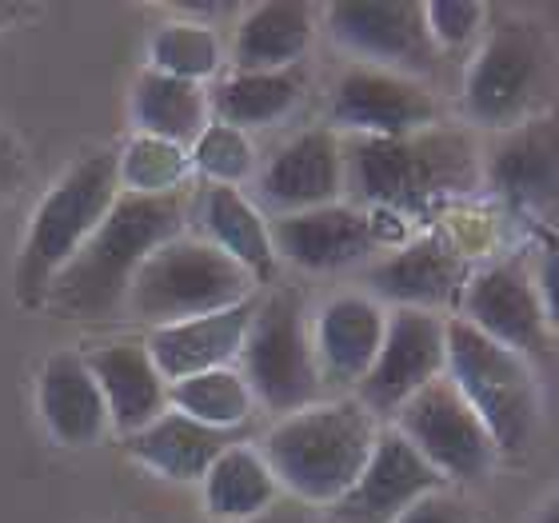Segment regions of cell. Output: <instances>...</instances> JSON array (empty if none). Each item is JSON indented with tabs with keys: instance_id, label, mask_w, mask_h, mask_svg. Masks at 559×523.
Masks as SVG:
<instances>
[{
	"instance_id": "cell-1",
	"label": "cell",
	"mask_w": 559,
	"mask_h": 523,
	"mask_svg": "<svg viewBox=\"0 0 559 523\" xmlns=\"http://www.w3.org/2000/svg\"><path fill=\"white\" fill-rule=\"evenodd\" d=\"M484 185L476 144L455 129H428L400 140L344 136V192L360 209L419 221L448 200L472 197Z\"/></svg>"
},
{
	"instance_id": "cell-2",
	"label": "cell",
	"mask_w": 559,
	"mask_h": 523,
	"mask_svg": "<svg viewBox=\"0 0 559 523\" xmlns=\"http://www.w3.org/2000/svg\"><path fill=\"white\" fill-rule=\"evenodd\" d=\"M192 197H129L120 192L93 240L52 280L45 308L64 320H108L124 312L140 264L160 245L188 233Z\"/></svg>"
},
{
	"instance_id": "cell-3",
	"label": "cell",
	"mask_w": 559,
	"mask_h": 523,
	"mask_svg": "<svg viewBox=\"0 0 559 523\" xmlns=\"http://www.w3.org/2000/svg\"><path fill=\"white\" fill-rule=\"evenodd\" d=\"M376 440L380 419L356 395H336L280 416L260 443V455L269 460L280 491H292L312 508H332L360 479Z\"/></svg>"
},
{
	"instance_id": "cell-4",
	"label": "cell",
	"mask_w": 559,
	"mask_h": 523,
	"mask_svg": "<svg viewBox=\"0 0 559 523\" xmlns=\"http://www.w3.org/2000/svg\"><path fill=\"white\" fill-rule=\"evenodd\" d=\"M120 197L117 148H93L76 156L36 200L21 252L12 264V288L24 308H45L52 280L72 264L100 228Z\"/></svg>"
},
{
	"instance_id": "cell-5",
	"label": "cell",
	"mask_w": 559,
	"mask_h": 523,
	"mask_svg": "<svg viewBox=\"0 0 559 523\" xmlns=\"http://www.w3.org/2000/svg\"><path fill=\"white\" fill-rule=\"evenodd\" d=\"M257 280L245 268L228 260L221 248H212L204 236H176L160 245L144 264L129 288L124 312L152 328L185 324L197 316L224 312L257 296Z\"/></svg>"
},
{
	"instance_id": "cell-6",
	"label": "cell",
	"mask_w": 559,
	"mask_h": 523,
	"mask_svg": "<svg viewBox=\"0 0 559 523\" xmlns=\"http://www.w3.org/2000/svg\"><path fill=\"white\" fill-rule=\"evenodd\" d=\"M236 368L252 388L257 407L272 416H292L300 407L328 400L312 348V320H308L300 292L272 288L269 296H257V312H252Z\"/></svg>"
},
{
	"instance_id": "cell-7",
	"label": "cell",
	"mask_w": 559,
	"mask_h": 523,
	"mask_svg": "<svg viewBox=\"0 0 559 523\" xmlns=\"http://www.w3.org/2000/svg\"><path fill=\"white\" fill-rule=\"evenodd\" d=\"M448 380L484 419L496 452H524L539 428V384L532 360L452 316L448 320Z\"/></svg>"
},
{
	"instance_id": "cell-8",
	"label": "cell",
	"mask_w": 559,
	"mask_h": 523,
	"mask_svg": "<svg viewBox=\"0 0 559 523\" xmlns=\"http://www.w3.org/2000/svg\"><path fill=\"white\" fill-rule=\"evenodd\" d=\"M551 40L527 21H503L476 45L464 72V117L476 129L515 132L536 120L551 84Z\"/></svg>"
},
{
	"instance_id": "cell-9",
	"label": "cell",
	"mask_w": 559,
	"mask_h": 523,
	"mask_svg": "<svg viewBox=\"0 0 559 523\" xmlns=\"http://www.w3.org/2000/svg\"><path fill=\"white\" fill-rule=\"evenodd\" d=\"M392 428L428 460L440 479L452 484H479L496 467V440L488 436L484 419L472 412L464 395L455 392L448 376L416 392L408 404L392 416Z\"/></svg>"
},
{
	"instance_id": "cell-10",
	"label": "cell",
	"mask_w": 559,
	"mask_h": 523,
	"mask_svg": "<svg viewBox=\"0 0 559 523\" xmlns=\"http://www.w3.org/2000/svg\"><path fill=\"white\" fill-rule=\"evenodd\" d=\"M324 24L328 36L368 69L400 72L412 81H428L440 69V48L431 45L419 0H340L324 9Z\"/></svg>"
},
{
	"instance_id": "cell-11",
	"label": "cell",
	"mask_w": 559,
	"mask_h": 523,
	"mask_svg": "<svg viewBox=\"0 0 559 523\" xmlns=\"http://www.w3.org/2000/svg\"><path fill=\"white\" fill-rule=\"evenodd\" d=\"M272 224V248L284 264L300 272H344L376 252H392L408 236L404 228H388L380 209H360V204H324L296 216H276Z\"/></svg>"
},
{
	"instance_id": "cell-12",
	"label": "cell",
	"mask_w": 559,
	"mask_h": 523,
	"mask_svg": "<svg viewBox=\"0 0 559 523\" xmlns=\"http://www.w3.org/2000/svg\"><path fill=\"white\" fill-rule=\"evenodd\" d=\"M440 124V100L424 81L352 64L328 93V129L360 140H400Z\"/></svg>"
},
{
	"instance_id": "cell-13",
	"label": "cell",
	"mask_w": 559,
	"mask_h": 523,
	"mask_svg": "<svg viewBox=\"0 0 559 523\" xmlns=\"http://www.w3.org/2000/svg\"><path fill=\"white\" fill-rule=\"evenodd\" d=\"M443 372H448V316L419 312V308H388L380 356L352 395L376 419H392L412 395L436 384Z\"/></svg>"
},
{
	"instance_id": "cell-14",
	"label": "cell",
	"mask_w": 559,
	"mask_h": 523,
	"mask_svg": "<svg viewBox=\"0 0 559 523\" xmlns=\"http://www.w3.org/2000/svg\"><path fill=\"white\" fill-rule=\"evenodd\" d=\"M460 320L527 360L551 352V328L536 288V268L520 257L496 260L467 276Z\"/></svg>"
},
{
	"instance_id": "cell-15",
	"label": "cell",
	"mask_w": 559,
	"mask_h": 523,
	"mask_svg": "<svg viewBox=\"0 0 559 523\" xmlns=\"http://www.w3.org/2000/svg\"><path fill=\"white\" fill-rule=\"evenodd\" d=\"M467 276L472 272H467L464 248L452 236L424 233L368 264L364 292L384 308H419V312L440 316L443 308H460Z\"/></svg>"
},
{
	"instance_id": "cell-16",
	"label": "cell",
	"mask_w": 559,
	"mask_h": 523,
	"mask_svg": "<svg viewBox=\"0 0 559 523\" xmlns=\"http://www.w3.org/2000/svg\"><path fill=\"white\" fill-rule=\"evenodd\" d=\"M344 197V136L328 124L304 129L284 140L257 173V209L276 216H296Z\"/></svg>"
},
{
	"instance_id": "cell-17",
	"label": "cell",
	"mask_w": 559,
	"mask_h": 523,
	"mask_svg": "<svg viewBox=\"0 0 559 523\" xmlns=\"http://www.w3.org/2000/svg\"><path fill=\"white\" fill-rule=\"evenodd\" d=\"M436 488H448L440 472L396 428H380L360 479L328 508V523H396Z\"/></svg>"
},
{
	"instance_id": "cell-18",
	"label": "cell",
	"mask_w": 559,
	"mask_h": 523,
	"mask_svg": "<svg viewBox=\"0 0 559 523\" xmlns=\"http://www.w3.org/2000/svg\"><path fill=\"white\" fill-rule=\"evenodd\" d=\"M388 332V308L368 292H340L312 316V348L324 388L356 392L380 356Z\"/></svg>"
},
{
	"instance_id": "cell-19",
	"label": "cell",
	"mask_w": 559,
	"mask_h": 523,
	"mask_svg": "<svg viewBox=\"0 0 559 523\" xmlns=\"http://www.w3.org/2000/svg\"><path fill=\"white\" fill-rule=\"evenodd\" d=\"M84 360L93 368L96 388L105 395L108 424L120 440L136 436L140 428H148L152 419L168 412V380L160 376L148 344L140 336L93 344V352H84Z\"/></svg>"
},
{
	"instance_id": "cell-20",
	"label": "cell",
	"mask_w": 559,
	"mask_h": 523,
	"mask_svg": "<svg viewBox=\"0 0 559 523\" xmlns=\"http://www.w3.org/2000/svg\"><path fill=\"white\" fill-rule=\"evenodd\" d=\"M36 416L45 424L48 440L60 448H93L112 431L105 395L96 388L93 368L84 352H52L36 372Z\"/></svg>"
},
{
	"instance_id": "cell-21",
	"label": "cell",
	"mask_w": 559,
	"mask_h": 523,
	"mask_svg": "<svg viewBox=\"0 0 559 523\" xmlns=\"http://www.w3.org/2000/svg\"><path fill=\"white\" fill-rule=\"evenodd\" d=\"M252 312H257V296L236 304V308H224V312L185 320V324L152 328L144 344H148L152 360L168 384L200 372H216V368H236Z\"/></svg>"
},
{
	"instance_id": "cell-22",
	"label": "cell",
	"mask_w": 559,
	"mask_h": 523,
	"mask_svg": "<svg viewBox=\"0 0 559 523\" xmlns=\"http://www.w3.org/2000/svg\"><path fill=\"white\" fill-rule=\"evenodd\" d=\"M192 221L200 224V236L224 257L236 260L257 284L276 280L280 257L272 248V224L257 209V200L245 197V188L204 185L192 200Z\"/></svg>"
},
{
	"instance_id": "cell-23",
	"label": "cell",
	"mask_w": 559,
	"mask_h": 523,
	"mask_svg": "<svg viewBox=\"0 0 559 523\" xmlns=\"http://www.w3.org/2000/svg\"><path fill=\"white\" fill-rule=\"evenodd\" d=\"M320 12L304 0H264L245 9L233 33V72H280L296 69L316 40Z\"/></svg>"
},
{
	"instance_id": "cell-24",
	"label": "cell",
	"mask_w": 559,
	"mask_h": 523,
	"mask_svg": "<svg viewBox=\"0 0 559 523\" xmlns=\"http://www.w3.org/2000/svg\"><path fill=\"white\" fill-rule=\"evenodd\" d=\"M233 431L204 428L168 407L148 428H140L136 436L124 440V452L132 464H140L152 476L173 479V484H200L209 476V467L224 455V448H233Z\"/></svg>"
},
{
	"instance_id": "cell-25",
	"label": "cell",
	"mask_w": 559,
	"mask_h": 523,
	"mask_svg": "<svg viewBox=\"0 0 559 523\" xmlns=\"http://www.w3.org/2000/svg\"><path fill=\"white\" fill-rule=\"evenodd\" d=\"M484 185L512 209H539L559 185V148L548 120H527L524 129L503 132L488 161Z\"/></svg>"
},
{
	"instance_id": "cell-26",
	"label": "cell",
	"mask_w": 559,
	"mask_h": 523,
	"mask_svg": "<svg viewBox=\"0 0 559 523\" xmlns=\"http://www.w3.org/2000/svg\"><path fill=\"white\" fill-rule=\"evenodd\" d=\"M200 496L212 523H248L276 512L280 484L260 448L236 440L200 479Z\"/></svg>"
},
{
	"instance_id": "cell-27",
	"label": "cell",
	"mask_w": 559,
	"mask_h": 523,
	"mask_svg": "<svg viewBox=\"0 0 559 523\" xmlns=\"http://www.w3.org/2000/svg\"><path fill=\"white\" fill-rule=\"evenodd\" d=\"M308 76L304 69H280V72H228L221 84L209 93L212 120H224L233 129H272L280 120H288L304 100Z\"/></svg>"
},
{
	"instance_id": "cell-28",
	"label": "cell",
	"mask_w": 559,
	"mask_h": 523,
	"mask_svg": "<svg viewBox=\"0 0 559 523\" xmlns=\"http://www.w3.org/2000/svg\"><path fill=\"white\" fill-rule=\"evenodd\" d=\"M129 117L132 132H140V136H156L188 148L212 120V105L204 84H188L176 81V76H164V72L144 69L132 81Z\"/></svg>"
},
{
	"instance_id": "cell-29",
	"label": "cell",
	"mask_w": 559,
	"mask_h": 523,
	"mask_svg": "<svg viewBox=\"0 0 559 523\" xmlns=\"http://www.w3.org/2000/svg\"><path fill=\"white\" fill-rule=\"evenodd\" d=\"M168 407L204 428L236 431L252 419L257 400H252V388L245 384L240 368H216V372H200L168 384Z\"/></svg>"
},
{
	"instance_id": "cell-30",
	"label": "cell",
	"mask_w": 559,
	"mask_h": 523,
	"mask_svg": "<svg viewBox=\"0 0 559 523\" xmlns=\"http://www.w3.org/2000/svg\"><path fill=\"white\" fill-rule=\"evenodd\" d=\"M148 69L188 84H204L224 69V45L204 21H164L148 40Z\"/></svg>"
},
{
	"instance_id": "cell-31",
	"label": "cell",
	"mask_w": 559,
	"mask_h": 523,
	"mask_svg": "<svg viewBox=\"0 0 559 523\" xmlns=\"http://www.w3.org/2000/svg\"><path fill=\"white\" fill-rule=\"evenodd\" d=\"M117 176L120 192L129 197H176V192H188L192 161L180 144L132 132L117 148Z\"/></svg>"
},
{
	"instance_id": "cell-32",
	"label": "cell",
	"mask_w": 559,
	"mask_h": 523,
	"mask_svg": "<svg viewBox=\"0 0 559 523\" xmlns=\"http://www.w3.org/2000/svg\"><path fill=\"white\" fill-rule=\"evenodd\" d=\"M188 161H192V176H204V185L245 188L260 173L252 136L224 124V120L204 124V132L188 144Z\"/></svg>"
},
{
	"instance_id": "cell-33",
	"label": "cell",
	"mask_w": 559,
	"mask_h": 523,
	"mask_svg": "<svg viewBox=\"0 0 559 523\" xmlns=\"http://www.w3.org/2000/svg\"><path fill=\"white\" fill-rule=\"evenodd\" d=\"M424 21H428L431 45L443 52H467L484 40V24H488V4L479 0H428L424 4Z\"/></svg>"
},
{
	"instance_id": "cell-34",
	"label": "cell",
	"mask_w": 559,
	"mask_h": 523,
	"mask_svg": "<svg viewBox=\"0 0 559 523\" xmlns=\"http://www.w3.org/2000/svg\"><path fill=\"white\" fill-rule=\"evenodd\" d=\"M396 523H476V512L455 488H436L412 503Z\"/></svg>"
},
{
	"instance_id": "cell-35",
	"label": "cell",
	"mask_w": 559,
	"mask_h": 523,
	"mask_svg": "<svg viewBox=\"0 0 559 523\" xmlns=\"http://www.w3.org/2000/svg\"><path fill=\"white\" fill-rule=\"evenodd\" d=\"M536 288H539V300H544L551 340H559V245L544 248V257L536 264Z\"/></svg>"
},
{
	"instance_id": "cell-36",
	"label": "cell",
	"mask_w": 559,
	"mask_h": 523,
	"mask_svg": "<svg viewBox=\"0 0 559 523\" xmlns=\"http://www.w3.org/2000/svg\"><path fill=\"white\" fill-rule=\"evenodd\" d=\"M21 173H24L21 148H16V144L4 136V129H0V204L16 192V185H21Z\"/></svg>"
},
{
	"instance_id": "cell-37",
	"label": "cell",
	"mask_w": 559,
	"mask_h": 523,
	"mask_svg": "<svg viewBox=\"0 0 559 523\" xmlns=\"http://www.w3.org/2000/svg\"><path fill=\"white\" fill-rule=\"evenodd\" d=\"M28 4H12V0H0V33H4V28H12V24L21 21V16H28Z\"/></svg>"
},
{
	"instance_id": "cell-38",
	"label": "cell",
	"mask_w": 559,
	"mask_h": 523,
	"mask_svg": "<svg viewBox=\"0 0 559 523\" xmlns=\"http://www.w3.org/2000/svg\"><path fill=\"white\" fill-rule=\"evenodd\" d=\"M536 523H559V491H551V496H548V503H544V508H539Z\"/></svg>"
},
{
	"instance_id": "cell-39",
	"label": "cell",
	"mask_w": 559,
	"mask_h": 523,
	"mask_svg": "<svg viewBox=\"0 0 559 523\" xmlns=\"http://www.w3.org/2000/svg\"><path fill=\"white\" fill-rule=\"evenodd\" d=\"M248 523H284V520H280V515H260V520H248Z\"/></svg>"
}]
</instances>
